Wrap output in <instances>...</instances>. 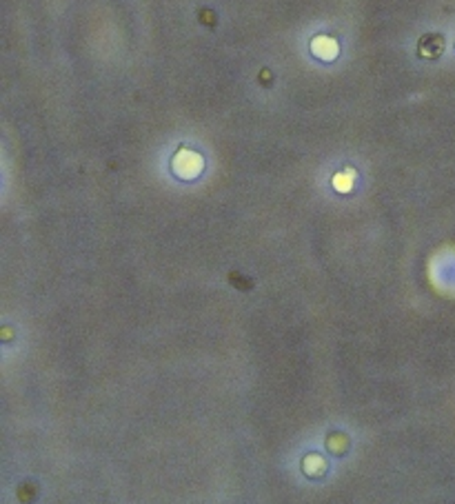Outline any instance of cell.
<instances>
[{
    "instance_id": "1",
    "label": "cell",
    "mask_w": 455,
    "mask_h": 504,
    "mask_svg": "<svg viewBox=\"0 0 455 504\" xmlns=\"http://www.w3.org/2000/svg\"><path fill=\"white\" fill-rule=\"evenodd\" d=\"M444 52V38L440 34H427L424 38H420L418 43V54L422 58H429V61H435L440 58Z\"/></svg>"
}]
</instances>
